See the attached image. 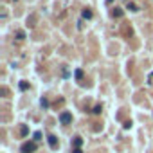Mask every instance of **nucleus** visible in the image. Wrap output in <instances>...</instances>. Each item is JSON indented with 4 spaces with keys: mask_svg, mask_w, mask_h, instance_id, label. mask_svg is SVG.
Segmentation results:
<instances>
[{
    "mask_svg": "<svg viewBox=\"0 0 153 153\" xmlns=\"http://www.w3.org/2000/svg\"><path fill=\"white\" fill-rule=\"evenodd\" d=\"M112 16H114V18H121L123 16V9L121 7H115L114 11H112Z\"/></svg>",
    "mask_w": 153,
    "mask_h": 153,
    "instance_id": "4",
    "label": "nucleus"
},
{
    "mask_svg": "<svg viewBox=\"0 0 153 153\" xmlns=\"http://www.w3.org/2000/svg\"><path fill=\"white\" fill-rule=\"evenodd\" d=\"M112 2H114V0H106V4H112Z\"/></svg>",
    "mask_w": 153,
    "mask_h": 153,
    "instance_id": "18",
    "label": "nucleus"
},
{
    "mask_svg": "<svg viewBox=\"0 0 153 153\" xmlns=\"http://www.w3.org/2000/svg\"><path fill=\"white\" fill-rule=\"evenodd\" d=\"M32 137H34V142H38L40 139H42V133H40V131H34V135H32Z\"/></svg>",
    "mask_w": 153,
    "mask_h": 153,
    "instance_id": "14",
    "label": "nucleus"
},
{
    "mask_svg": "<svg viewBox=\"0 0 153 153\" xmlns=\"http://www.w3.org/2000/svg\"><path fill=\"white\" fill-rule=\"evenodd\" d=\"M126 9H130V11H139V5L135 2H128L126 4Z\"/></svg>",
    "mask_w": 153,
    "mask_h": 153,
    "instance_id": "6",
    "label": "nucleus"
},
{
    "mask_svg": "<svg viewBox=\"0 0 153 153\" xmlns=\"http://www.w3.org/2000/svg\"><path fill=\"white\" fill-rule=\"evenodd\" d=\"M15 2H16V0H15Z\"/></svg>",
    "mask_w": 153,
    "mask_h": 153,
    "instance_id": "19",
    "label": "nucleus"
},
{
    "mask_svg": "<svg viewBox=\"0 0 153 153\" xmlns=\"http://www.w3.org/2000/svg\"><path fill=\"white\" fill-rule=\"evenodd\" d=\"M42 106H43V108H47V106H49V101H47V99H42Z\"/></svg>",
    "mask_w": 153,
    "mask_h": 153,
    "instance_id": "15",
    "label": "nucleus"
},
{
    "mask_svg": "<svg viewBox=\"0 0 153 153\" xmlns=\"http://www.w3.org/2000/svg\"><path fill=\"white\" fill-rule=\"evenodd\" d=\"M29 88V83L27 81H20V90H27Z\"/></svg>",
    "mask_w": 153,
    "mask_h": 153,
    "instance_id": "12",
    "label": "nucleus"
},
{
    "mask_svg": "<svg viewBox=\"0 0 153 153\" xmlns=\"http://www.w3.org/2000/svg\"><path fill=\"white\" fill-rule=\"evenodd\" d=\"M101 110H103V108H101V104H96L92 112H94V114H101Z\"/></svg>",
    "mask_w": 153,
    "mask_h": 153,
    "instance_id": "13",
    "label": "nucleus"
},
{
    "mask_svg": "<svg viewBox=\"0 0 153 153\" xmlns=\"http://www.w3.org/2000/svg\"><path fill=\"white\" fill-rule=\"evenodd\" d=\"M123 126H124V128H126V130H128V128H130V126H131V123H130V121H126V123H124Z\"/></svg>",
    "mask_w": 153,
    "mask_h": 153,
    "instance_id": "16",
    "label": "nucleus"
},
{
    "mask_svg": "<svg viewBox=\"0 0 153 153\" xmlns=\"http://www.w3.org/2000/svg\"><path fill=\"white\" fill-rule=\"evenodd\" d=\"M81 144H83V139H81V137H76L74 142H72V146H74V148H81Z\"/></svg>",
    "mask_w": 153,
    "mask_h": 153,
    "instance_id": "7",
    "label": "nucleus"
},
{
    "mask_svg": "<svg viewBox=\"0 0 153 153\" xmlns=\"http://www.w3.org/2000/svg\"><path fill=\"white\" fill-rule=\"evenodd\" d=\"M34 22H36V16H34V15H31V16L27 18V25H31V27H34V25H36Z\"/></svg>",
    "mask_w": 153,
    "mask_h": 153,
    "instance_id": "9",
    "label": "nucleus"
},
{
    "mask_svg": "<svg viewBox=\"0 0 153 153\" xmlns=\"http://www.w3.org/2000/svg\"><path fill=\"white\" fill-rule=\"evenodd\" d=\"M36 148H38L36 142H24L22 148H20V151H22V153H34Z\"/></svg>",
    "mask_w": 153,
    "mask_h": 153,
    "instance_id": "1",
    "label": "nucleus"
},
{
    "mask_svg": "<svg viewBox=\"0 0 153 153\" xmlns=\"http://www.w3.org/2000/svg\"><path fill=\"white\" fill-rule=\"evenodd\" d=\"M59 123L61 124H70L72 123V114L70 112H61V114H59Z\"/></svg>",
    "mask_w": 153,
    "mask_h": 153,
    "instance_id": "2",
    "label": "nucleus"
},
{
    "mask_svg": "<svg viewBox=\"0 0 153 153\" xmlns=\"http://www.w3.org/2000/svg\"><path fill=\"white\" fill-rule=\"evenodd\" d=\"M72 153H83V151H81V148H74V150H72Z\"/></svg>",
    "mask_w": 153,
    "mask_h": 153,
    "instance_id": "17",
    "label": "nucleus"
},
{
    "mask_svg": "<svg viewBox=\"0 0 153 153\" xmlns=\"http://www.w3.org/2000/svg\"><path fill=\"white\" fill-rule=\"evenodd\" d=\"M81 16H83V18H86V20H90L92 16H94V13H92L90 9H83V13H81Z\"/></svg>",
    "mask_w": 153,
    "mask_h": 153,
    "instance_id": "5",
    "label": "nucleus"
},
{
    "mask_svg": "<svg viewBox=\"0 0 153 153\" xmlns=\"http://www.w3.org/2000/svg\"><path fill=\"white\" fill-rule=\"evenodd\" d=\"M47 141H49V146L52 150H56L58 148V139H56V135H49L47 137Z\"/></svg>",
    "mask_w": 153,
    "mask_h": 153,
    "instance_id": "3",
    "label": "nucleus"
},
{
    "mask_svg": "<svg viewBox=\"0 0 153 153\" xmlns=\"http://www.w3.org/2000/svg\"><path fill=\"white\" fill-rule=\"evenodd\" d=\"M24 38H25V32L24 31H16V40H18V42H22Z\"/></svg>",
    "mask_w": 153,
    "mask_h": 153,
    "instance_id": "11",
    "label": "nucleus"
},
{
    "mask_svg": "<svg viewBox=\"0 0 153 153\" xmlns=\"http://www.w3.org/2000/svg\"><path fill=\"white\" fill-rule=\"evenodd\" d=\"M74 78L78 79V81H81V79H83V70H81V69H76V72H74Z\"/></svg>",
    "mask_w": 153,
    "mask_h": 153,
    "instance_id": "8",
    "label": "nucleus"
},
{
    "mask_svg": "<svg viewBox=\"0 0 153 153\" xmlns=\"http://www.w3.org/2000/svg\"><path fill=\"white\" fill-rule=\"evenodd\" d=\"M29 133V128H27V126H22V128H20V135H22V137H25V135H27Z\"/></svg>",
    "mask_w": 153,
    "mask_h": 153,
    "instance_id": "10",
    "label": "nucleus"
}]
</instances>
